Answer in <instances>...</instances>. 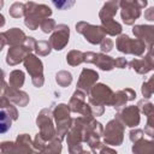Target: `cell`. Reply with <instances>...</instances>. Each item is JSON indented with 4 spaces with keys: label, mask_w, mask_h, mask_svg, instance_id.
Here are the masks:
<instances>
[{
    "label": "cell",
    "mask_w": 154,
    "mask_h": 154,
    "mask_svg": "<svg viewBox=\"0 0 154 154\" xmlns=\"http://www.w3.org/2000/svg\"><path fill=\"white\" fill-rule=\"evenodd\" d=\"M52 14V10L46 5H37L35 2H28L25 5V25L35 30L41 22Z\"/></svg>",
    "instance_id": "obj_1"
},
{
    "label": "cell",
    "mask_w": 154,
    "mask_h": 154,
    "mask_svg": "<svg viewBox=\"0 0 154 154\" xmlns=\"http://www.w3.org/2000/svg\"><path fill=\"white\" fill-rule=\"evenodd\" d=\"M122 19L125 24L131 25L141 14V8L147 6V0H120Z\"/></svg>",
    "instance_id": "obj_2"
},
{
    "label": "cell",
    "mask_w": 154,
    "mask_h": 154,
    "mask_svg": "<svg viewBox=\"0 0 154 154\" xmlns=\"http://www.w3.org/2000/svg\"><path fill=\"white\" fill-rule=\"evenodd\" d=\"M117 48L119 52L126 54L142 55L146 49V43L141 38L131 40L128 35H120L117 40Z\"/></svg>",
    "instance_id": "obj_3"
},
{
    "label": "cell",
    "mask_w": 154,
    "mask_h": 154,
    "mask_svg": "<svg viewBox=\"0 0 154 154\" xmlns=\"http://www.w3.org/2000/svg\"><path fill=\"white\" fill-rule=\"evenodd\" d=\"M113 91L105 84H94L89 90V101L91 105H112Z\"/></svg>",
    "instance_id": "obj_4"
},
{
    "label": "cell",
    "mask_w": 154,
    "mask_h": 154,
    "mask_svg": "<svg viewBox=\"0 0 154 154\" xmlns=\"http://www.w3.org/2000/svg\"><path fill=\"white\" fill-rule=\"evenodd\" d=\"M76 30L78 32H81L82 35H84V37L87 38V41H89L93 45L100 43L102 42V40L105 38V30L102 26H97V25H91L89 23L85 22H79L76 24Z\"/></svg>",
    "instance_id": "obj_5"
},
{
    "label": "cell",
    "mask_w": 154,
    "mask_h": 154,
    "mask_svg": "<svg viewBox=\"0 0 154 154\" xmlns=\"http://www.w3.org/2000/svg\"><path fill=\"white\" fill-rule=\"evenodd\" d=\"M24 65L28 70V72L31 75L32 77V83L36 87H41L43 84V75H42V63L41 60L32 55V54H29L25 59H24Z\"/></svg>",
    "instance_id": "obj_6"
},
{
    "label": "cell",
    "mask_w": 154,
    "mask_h": 154,
    "mask_svg": "<svg viewBox=\"0 0 154 154\" xmlns=\"http://www.w3.org/2000/svg\"><path fill=\"white\" fill-rule=\"evenodd\" d=\"M69 35H70L69 26L65 24H59L58 26H55L54 32L49 38L51 46L57 51L63 49L69 42Z\"/></svg>",
    "instance_id": "obj_7"
},
{
    "label": "cell",
    "mask_w": 154,
    "mask_h": 154,
    "mask_svg": "<svg viewBox=\"0 0 154 154\" xmlns=\"http://www.w3.org/2000/svg\"><path fill=\"white\" fill-rule=\"evenodd\" d=\"M84 61L95 64L97 67H100L101 70H106V71H109L116 66L114 59L105 54H101V53H93V52L84 53Z\"/></svg>",
    "instance_id": "obj_8"
},
{
    "label": "cell",
    "mask_w": 154,
    "mask_h": 154,
    "mask_svg": "<svg viewBox=\"0 0 154 154\" xmlns=\"http://www.w3.org/2000/svg\"><path fill=\"white\" fill-rule=\"evenodd\" d=\"M123 125L119 123V120H111L108 125L106 126L105 131V138L108 143L112 144H119L123 138Z\"/></svg>",
    "instance_id": "obj_9"
},
{
    "label": "cell",
    "mask_w": 154,
    "mask_h": 154,
    "mask_svg": "<svg viewBox=\"0 0 154 154\" xmlns=\"http://www.w3.org/2000/svg\"><path fill=\"white\" fill-rule=\"evenodd\" d=\"M97 78H99V75L96 71L90 70V69H84L79 76V79L77 83V89H79L84 93H88L93 88V85L95 84Z\"/></svg>",
    "instance_id": "obj_10"
},
{
    "label": "cell",
    "mask_w": 154,
    "mask_h": 154,
    "mask_svg": "<svg viewBox=\"0 0 154 154\" xmlns=\"http://www.w3.org/2000/svg\"><path fill=\"white\" fill-rule=\"evenodd\" d=\"M32 49L29 48L26 45L24 46H12L10 49H8V53H7V64L10 65H16L20 61H23L31 52Z\"/></svg>",
    "instance_id": "obj_11"
},
{
    "label": "cell",
    "mask_w": 154,
    "mask_h": 154,
    "mask_svg": "<svg viewBox=\"0 0 154 154\" xmlns=\"http://www.w3.org/2000/svg\"><path fill=\"white\" fill-rule=\"evenodd\" d=\"M118 119H120L128 126H136L140 123V113L136 106H129L118 112Z\"/></svg>",
    "instance_id": "obj_12"
},
{
    "label": "cell",
    "mask_w": 154,
    "mask_h": 154,
    "mask_svg": "<svg viewBox=\"0 0 154 154\" xmlns=\"http://www.w3.org/2000/svg\"><path fill=\"white\" fill-rule=\"evenodd\" d=\"M130 66L137 72V73H147L148 71L154 69V54L152 52H149L142 60L138 59H134L130 61Z\"/></svg>",
    "instance_id": "obj_13"
},
{
    "label": "cell",
    "mask_w": 154,
    "mask_h": 154,
    "mask_svg": "<svg viewBox=\"0 0 154 154\" xmlns=\"http://www.w3.org/2000/svg\"><path fill=\"white\" fill-rule=\"evenodd\" d=\"M132 31L149 48L154 46V26L153 25H136L134 26Z\"/></svg>",
    "instance_id": "obj_14"
},
{
    "label": "cell",
    "mask_w": 154,
    "mask_h": 154,
    "mask_svg": "<svg viewBox=\"0 0 154 154\" xmlns=\"http://www.w3.org/2000/svg\"><path fill=\"white\" fill-rule=\"evenodd\" d=\"M2 90H4V95L7 96L10 101H12L18 106H25L29 102V96L24 91H20L16 88H7L6 83H4Z\"/></svg>",
    "instance_id": "obj_15"
},
{
    "label": "cell",
    "mask_w": 154,
    "mask_h": 154,
    "mask_svg": "<svg viewBox=\"0 0 154 154\" xmlns=\"http://www.w3.org/2000/svg\"><path fill=\"white\" fill-rule=\"evenodd\" d=\"M1 40H2V45H1L2 47L6 42L11 46H19L20 43L25 42L26 37H25V34L22 30L17 29V28H13V29H11L6 32H2L1 34Z\"/></svg>",
    "instance_id": "obj_16"
},
{
    "label": "cell",
    "mask_w": 154,
    "mask_h": 154,
    "mask_svg": "<svg viewBox=\"0 0 154 154\" xmlns=\"http://www.w3.org/2000/svg\"><path fill=\"white\" fill-rule=\"evenodd\" d=\"M49 111L48 109H43L41 111V113L37 117V125L41 128L42 135L47 138H49L53 135V126H52V120L49 117Z\"/></svg>",
    "instance_id": "obj_17"
},
{
    "label": "cell",
    "mask_w": 154,
    "mask_h": 154,
    "mask_svg": "<svg viewBox=\"0 0 154 154\" xmlns=\"http://www.w3.org/2000/svg\"><path fill=\"white\" fill-rule=\"evenodd\" d=\"M136 96L135 91L132 89H125V90H120V91H117L114 95H113V99H112V106L113 107H120L123 106L125 102L130 101V100H134Z\"/></svg>",
    "instance_id": "obj_18"
},
{
    "label": "cell",
    "mask_w": 154,
    "mask_h": 154,
    "mask_svg": "<svg viewBox=\"0 0 154 154\" xmlns=\"http://www.w3.org/2000/svg\"><path fill=\"white\" fill-rule=\"evenodd\" d=\"M119 6H120V0H108L103 5L102 10L100 11V14L99 16H100L101 22L102 20H106V19H112Z\"/></svg>",
    "instance_id": "obj_19"
},
{
    "label": "cell",
    "mask_w": 154,
    "mask_h": 154,
    "mask_svg": "<svg viewBox=\"0 0 154 154\" xmlns=\"http://www.w3.org/2000/svg\"><path fill=\"white\" fill-rule=\"evenodd\" d=\"M102 28H103L105 32L108 35H118L122 31V25L119 23H117L116 20H113V18L102 20Z\"/></svg>",
    "instance_id": "obj_20"
},
{
    "label": "cell",
    "mask_w": 154,
    "mask_h": 154,
    "mask_svg": "<svg viewBox=\"0 0 154 154\" xmlns=\"http://www.w3.org/2000/svg\"><path fill=\"white\" fill-rule=\"evenodd\" d=\"M24 83V73L19 70H14L10 73V85L12 88H20Z\"/></svg>",
    "instance_id": "obj_21"
},
{
    "label": "cell",
    "mask_w": 154,
    "mask_h": 154,
    "mask_svg": "<svg viewBox=\"0 0 154 154\" xmlns=\"http://www.w3.org/2000/svg\"><path fill=\"white\" fill-rule=\"evenodd\" d=\"M66 60L70 65L76 66L79 65L81 63L84 61V53L79 52V51H71L67 55H66Z\"/></svg>",
    "instance_id": "obj_22"
},
{
    "label": "cell",
    "mask_w": 154,
    "mask_h": 154,
    "mask_svg": "<svg viewBox=\"0 0 154 154\" xmlns=\"http://www.w3.org/2000/svg\"><path fill=\"white\" fill-rule=\"evenodd\" d=\"M57 83L61 87H66L72 82V76L67 71H60L57 73Z\"/></svg>",
    "instance_id": "obj_23"
},
{
    "label": "cell",
    "mask_w": 154,
    "mask_h": 154,
    "mask_svg": "<svg viewBox=\"0 0 154 154\" xmlns=\"http://www.w3.org/2000/svg\"><path fill=\"white\" fill-rule=\"evenodd\" d=\"M35 51L38 55H47L51 52V43L47 41H38L35 45Z\"/></svg>",
    "instance_id": "obj_24"
},
{
    "label": "cell",
    "mask_w": 154,
    "mask_h": 154,
    "mask_svg": "<svg viewBox=\"0 0 154 154\" xmlns=\"http://www.w3.org/2000/svg\"><path fill=\"white\" fill-rule=\"evenodd\" d=\"M154 93V75L149 78L148 82H144L142 84V94L144 97H150V95Z\"/></svg>",
    "instance_id": "obj_25"
},
{
    "label": "cell",
    "mask_w": 154,
    "mask_h": 154,
    "mask_svg": "<svg viewBox=\"0 0 154 154\" xmlns=\"http://www.w3.org/2000/svg\"><path fill=\"white\" fill-rule=\"evenodd\" d=\"M25 13V5L23 4H19V2H16L11 6L10 8V14L14 18H18L20 16H23Z\"/></svg>",
    "instance_id": "obj_26"
},
{
    "label": "cell",
    "mask_w": 154,
    "mask_h": 154,
    "mask_svg": "<svg viewBox=\"0 0 154 154\" xmlns=\"http://www.w3.org/2000/svg\"><path fill=\"white\" fill-rule=\"evenodd\" d=\"M40 26H41V29H42V31H43V32H51L52 30H54V29H55V22H54L53 19L45 18V19L41 22Z\"/></svg>",
    "instance_id": "obj_27"
},
{
    "label": "cell",
    "mask_w": 154,
    "mask_h": 154,
    "mask_svg": "<svg viewBox=\"0 0 154 154\" xmlns=\"http://www.w3.org/2000/svg\"><path fill=\"white\" fill-rule=\"evenodd\" d=\"M52 2L58 10H67L75 4V0H52Z\"/></svg>",
    "instance_id": "obj_28"
},
{
    "label": "cell",
    "mask_w": 154,
    "mask_h": 154,
    "mask_svg": "<svg viewBox=\"0 0 154 154\" xmlns=\"http://www.w3.org/2000/svg\"><path fill=\"white\" fill-rule=\"evenodd\" d=\"M113 48V41L109 38H103L101 42V51L102 52H109Z\"/></svg>",
    "instance_id": "obj_29"
},
{
    "label": "cell",
    "mask_w": 154,
    "mask_h": 154,
    "mask_svg": "<svg viewBox=\"0 0 154 154\" xmlns=\"http://www.w3.org/2000/svg\"><path fill=\"white\" fill-rule=\"evenodd\" d=\"M144 17H146V19H148V20H154V7L148 8V10L144 12Z\"/></svg>",
    "instance_id": "obj_30"
},
{
    "label": "cell",
    "mask_w": 154,
    "mask_h": 154,
    "mask_svg": "<svg viewBox=\"0 0 154 154\" xmlns=\"http://www.w3.org/2000/svg\"><path fill=\"white\" fill-rule=\"evenodd\" d=\"M125 65H126L125 58H118V59H116V66H117V67L123 69V67H125Z\"/></svg>",
    "instance_id": "obj_31"
},
{
    "label": "cell",
    "mask_w": 154,
    "mask_h": 154,
    "mask_svg": "<svg viewBox=\"0 0 154 154\" xmlns=\"http://www.w3.org/2000/svg\"><path fill=\"white\" fill-rule=\"evenodd\" d=\"M152 53H153V54H154V49H152Z\"/></svg>",
    "instance_id": "obj_32"
}]
</instances>
